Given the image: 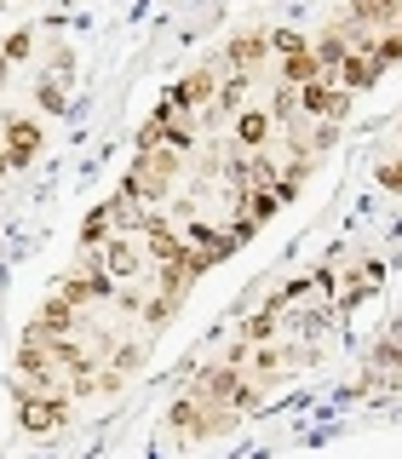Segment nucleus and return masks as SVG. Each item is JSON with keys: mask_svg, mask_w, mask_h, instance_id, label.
<instances>
[{"mask_svg": "<svg viewBox=\"0 0 402 459\" xmlns=\"http://www.w3.org/2000/svg\"><path fill=\"white\" fill-rule=\"evenodd\" d=\"M380 281H385V264H380V258H368V264L356 270V281H345L339 293H334V310H339V316H345V310H356V305H363V299H368Z\"/></svg>", "mask_w": 402, "mask_h": 459, "instance_id": "9b49d317", "label": "nucleus"}, {"mask_svg": "<svg viewBox=\"0 0 402 459\" xmlns=\"http://www.w3.org/2000/svg\"><path fill=\"white\" fill-rule=\"evenodd\" d=\"M172 310H179V299H167V293H150V299L138 305L144 327H167V322H172Z\"/></svg>", "mask_w": 402, "mask_h": 459, "instance_id": "6ab92c4d", "label": "nucleus"}, {"mask_svg": "<svg viewBox=\"0 0 402 459\" xmlns=\"http://www.w3.org/2000/svg\"><path fill=\"white\" fill-rule=\"evenodd\" d=\"M276 333H282V316L276 310H258V316L241 322V344H276Z\"/></svg>", "mask_w": 402, "mask_h": 459, "instance_id": "a211bd4d", "label": "nucleus"}, {"mask_svg": "<svg viewBox=\"0 0 402 459\" xmlns=\"http://www.w3.org/2000/svg\"><path fill=\"white\" fill-rule=\"evenodd\" d=\"M380 184L391 195H402V161H380Z\"/></svg>", "mask_w": 402, "mask_h": 459, "instance_id": "393cba45", "label": "nucleus"}, {"mask_svg": "<svg viewBox=\"0 0 402 459\" xmlns=\"http://www.w3.org/2000/svg\"><path fill=\"white\" fill-rule=\"evenodd\" d=\"M310 81H322V64H316V52H287L282 57V86H310Z\"/></svg>", "mask_w": 402, "mask_h": 459, "instance_id": "ddd939ff", "label": "nucleus"}, {"mask_svg": "<svg viewBox=\"0 0 402 459\" xmlns=\"http://www.w3.org/2000/svg\"><path fill=\"white\" fill-rule=\"evenodd\" d=\"M29 52H35V35H29V29H18V35H12L6 47H0V57H6V64H23Z\"/></svg>", "mask_w": 402, "mask_h": 459, "instance_id": "5701e85b", "label": "nucleus"}, {"mask_svg": "<svg viewBox=\"0 0 402 459\" xmlns=\"http://www.w3.org/2000/svg\"><path fill=\"white\" fill-rule=\"evenodd\" d=\"M6 172H12V161H6V150H0V178H6Z\"/></svg>", "mask_w": 402, "mask_h": 459, "instance_id": "a878e982", "label": "nucleus"}, {"mask_svg": "<svg viewBox=\"0 0 402 459\" xmlns=\"http://www.w3.org/2000/svg\"><path fill=\"white\" fill-rule=\"evenodd\" d=\"M64 104H69V98H64V81H40V109H47V115H57Z\"/></svg>", "mask_w": 402, "mask_h": 459, "instance_id": "b1692460", "label": "nucleus"}, {"mask_svg": "<svg viewBox=\"0 0 402 459\" xmlns=\"http://www.w3.org/2000/svg\"><path fill=\"white\" fill-rule=\"evenodd\" d=\"M179 167H184V155H172L167 143H155V150H138L133 167H127L121 195H133V201H144V207H155V201L172 195V178H179Z\"/></svg>", "mask_w": 402, "mask_h": 459, "instance_id": "f257e3e1", "label": "nucleus"}, {"mask_svg": "<svg viewBox=\"0 0 402 459\" xmlns=\"http://www.w3.org/2000/svg\"><path fill=\"white\" fill-rule=\"evenodd\" d=\"M138 247H144V258H150L155 270H167V264H184V236H179V224H167V219H144V230H138Z\"/></svg>", "mask_w": 402, "mask_h": 459, "instance_id": "7ed1b4c3", "label": "nucleus"}, {"mask_svg": "<svg viewBox=\"0 0 402 459\" xmlns=\"http://www.w3.org/2000/svg\"><path fill=\"white\" fill-rule=\"evenodd\" d=\"M305 47H310V40L299 35V29H270V52H276V57H287V52H305Z\"/></svg>", "mask_w": 402, "mask_h": 459, "instance_id": "4be33fe9", "label": "nucleus"}, {"mask_svg": "<svg viewBox=\"0 0 402 459\" xmlns=\"http://www.w3.org/2000/svg\"><path fill=\"white\" fill-rule=\"evenodd\" d=\"M368 57H373L380 75H385V69H397L402 64V35H397V29H380V35L368 40Z\"/></svg>", "mask_w": 402, "mask_h": 459, "instance_id": "f3484780", "label": "nucleus"}, {"mask_svg": "<svg viewBox=\"0 0 402 459\" xmlns=\"http://www.w3.org/2000/svg\"><path fill=\"white\" fill-rule=\"evenodd\" d=\"M334 81L356 98V92H368V86L380 81V69H373V57H368V52H345V64L334 69Z\"/></svg>", "mask_w": 402, "mask_h": 459, "instance_id": "f8f14e48", "label": "nucleus"}, {"mask_svg": "<svg viewBox=\"0 0 402 459\" xmlns=\"http://www.w3.org/2000/svg\"><path fill=\"white\" fill-rule=\"evenodd\" d=\"M109 236H121V230H115V212H109V201H104V207L86 212V224H81V247H104Z\"/></svg>", "mask_w": 402, "mask_h": 459, "instance_id": "dca6fc26", "label": "nucleus"}, {"mask_svg": "<svg viewBox=\"0 0 402 459\" xmlns=\"http://www.w3.org/2000/svg\"><path fill=\"white\" fill-rule=\"evenodd\" d=\"M167 425H172V437L179 442H196V425H201V402L196 396H179L167 408Z\"/></svg>", "mask_w": 402, "mask_h": 459, "instance_id": "2eb2a0df", "label": "nucleus"}, {"mask_svg": "<svg viewBox=\"0 0 402 459\" xmlns=\"http://www.w3.org/2000/svg\"><path fill=\"white\" fill-rule=\"evenodd\" d=\"M299 92V109L305 115H316V121H345V115H351V92H345L339 81H310V86H293Z\"/></svg>", "mask_w": 402, "mask_h": 459, "instance_id": "20e7f679", "label": "nucleus"}, {"mask_svg": "<svg viewBox=\"0 0 402 459\" xmlns=\"http://www.w3.org/2000/svg\"><path fill=\"white\" fill-rule=\"evenodd\" d=\"M265 57H270V29H241V35H230L213 69H258Z\"/></svg>", "mask_w": 402, "mask_h": 459, "instance_id": "1a4fd4ad", "label": "nucleus"}, {"mask_svg": "<svg viewBox=\"0 0 402 459\" xmlns=\"http://www.w3.org/2000/svg\"><path fill=\"white\" fill-rule=\"evenodd\" d=\"M75 420V396H18V425L29 437H52Z\"/></svg>", "mask_w": 402, "mask_h": 459, "instance_id": "f03ea898", "label": "nucleus"}, {"mask_svg": "<svg viewBox=\"0 0 402 459\" xmlns=\"http://www.w3.org/2000/svg\"><path fill=\"white\" fill-rule=\"evenodd\" d=\"M305 178H310V155H287V161L276 167V195L293 201L299 190H305Z\"/></svg>", "mask_w": 402, "mask_h": 459, "instance_id": "4468645a", "label": "nucleus"}, {"mask_svg": "<svg viewBox=\"0 0 402 459\" xmlns=\"http://www.w3.org/2000/svg\"><path fill=\"white\" fill-rule=\"evenodd\" d=\"M230 138H236V150H270L276 143V121H270V109H258V104H248V109H236L230 115Z\"/></svg>", "mask_w": 402, "mask_h": 459, "instance_id": "0eeeda50", "label": "nucleus"}, {"mask_svg": "<svg viewBox=\"0 0 402 459\" xmlns=\"http://www.w3.org/2000/svg\"><path fill=\"white\" fill-rule=\"evenodd\" d=\"M92 264H98V276H109V281H133L144 270V247L127 241V236H109L104 247H92Z\"/></svg>", "mask_w": 402, "mask_h": 459, "instance_id": "39448f33", "label": "nucleus"}, {"mask_svg": "<svg viewBox=\"0 0 402 459\" xmlns=\"http://www.w3.org/2000/svg\"><path fill=\"white\" fill-rule=\"evenodd\" d=\"M138 362H144V344H115V351H109V368L121 373V379H133Z\"/></svg>", "mask_w": 402, "mask_h": 459, "instance_id": "412c9836", "label": "nucleus"}, {"mask_svg": "<svg viewBox=\"0 0 402 459\" xmlns=\"http://www.w3.org/2000/svg\"><path fill=\"white\" fill-rule=\"evenodd\" d=\"M0 150H6V161L12 167H29L40 155V143H47V126L40 121H29V115H6V126H0Z\"/></svg>", "mask_w": 402, "mask_h": 459, "instance_id": "423d86ee", "label": "nucleus"}, {"mask_svg": "<svg viewBox=\"0 0 402 459\" xmlns=\"http://www.w3.org/2000/svg\"><path fill=\"white\" fill-rule=\"evenodd\" d=\"M258 402H265V385H258V379H236V391H230V408H236L241 420H248Z\"/></svg>", "mask_w": 402, "mask_h": 459, "instance_id": "aec40b11", "label": "nucleus"}, {"mask_svg": "<svg viewBox=\"0 0 402 459\" xmlns=\"http://www.w3.org/2000/svg\"><path fill=\"white\" fill-rule=\"evenodd\" d=\"M75 327H81V310L69 305L64 293H52L47 305L35 310V322H29V333H35V339H75Z\"/></svg>", "mask_w": 402, "mask_h": 459, "instance_id": "6e6552de", "label": "nucleus"}, {"mask_svg": "<svg viewBox=\"0 0 402 459\" xmlns=\"http://www.w3.org/2000/svg\"><path fill=\"white\" fill-rule=\"evenodd\" d=\"M236 379H241V368H236V362L201 368L196 379H190V396L201 402V408H219V402H230V391H236Z\"/></svg>", "mask_w": 402, "mask_h": 459, "instance_id": "9d476101", "label": "nucleus"}, {"mask_svg": "<svg viewBox=\"0 0 402 459\" xmlns=\"http://www.w3.org/2000/svg\"><path fill=\"white\" fill-rule=\"evenodd\" d=\"M391 29H397V35H402V12H397V23H391Z\"/></svg>", "mask_w": 402, "mask_h": 459, "instance_id": "bb28decb", "label": "nucleus"}]
</instances>
